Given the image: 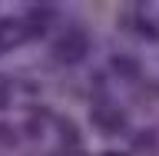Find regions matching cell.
Instances as JSON below:
<instances>
[{
  "label": "cell",
  "mask_w": 159,
  "mask_h": 156,
  "mask_svg": "<svg viewBox=\"0 0 159 156\" xmlns=\"http://www.w3.org/2000/svg\"><path fill=\"white\" fill-rule=\"evenodd\" d=\"M53 53H57L60 60H66V63H76V60H83V53H86V37H83L80 30H70L66 37L57 40Z\"/></svg>",
  "instance_id": "cell-1"
},
{
  "label": "cell",
  "mask_w": 159,
  "mask_h": 156,
  "mask_svg": "<svg viewBox=\"0 0 159 156\" xmlns=\"http://www.w3.org/2000/svg\"><path fill=\"white\" fill-rule=\"evenodd\" d=\"M20 37V30L13 27V23H7V27L0 30V50H7V47H13V40Z\"/></svg>",
  "instance_id": "cell-2"
}]
</instances>
